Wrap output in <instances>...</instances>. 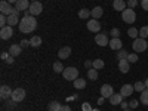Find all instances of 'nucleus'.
Here are the masks:
<instances>
[{"instance_id": "1", "label": "nucleus", "mask_w": 148, "mask_h": 111, "mask_svg": "<svg viewBox=\"0 0 148 111\" xmlns=\"http://www.w3.org/2000/svg\"><path fill=\"white\" fill-rule=\"evenodd\" d=\"M18 27H19V31H21V33H24V34H30V33H33V31L37 28V19H36L33 15H30V16H24V18L19 21Z\"/></svg>"}, {"instance_id": "2", "label": "nucleus", "mask_w": 148, "mask_h": 111, "mask_svg": "<svg viewBox=\"0 0 148 111\" xmlns=\"http://www.w3.org/2000/svg\"><path fill=\"white\" fill-rule=\"evenodd\" d=\"M62 77L65 80H70V82H74L76 79H79V70L76 67H67L64 71H62Z\"/></svg>"}, {"instance_id": "3", "label": "nucleus", "mask_w": 148, "mask_h": 111, "mask_svg": "<svg viewBox=\"0 0 148 111\" xmlns=\"http://www.w3.org/2000/svg\"><path fill=\"white\" fill-rule=\"evenodd\" d=\"M121 19L125 21L126 24H133L136 21V14H135V10L130 9V8H126L125 10L121 12Z\"/></svg>"}, {"instance_id": "4", "label": "nucleus", "mask_w": 148, "mask_h": 111, "mask_svg": "<svg viewBox=\"0 0 148 111\" xmlns=\"http://www.w3.org/2000/svg\"><path fill=\"white\" fill-rule=\"evenodd\" d=\"M132 47H133V51L136 52V53H138V52H145L147 47H148V43H147L145 39H141V37H138V39L133 40Z\"/></svg>"}, {"instance_id": "5", "label": "nucleus", "mask_w": 148, "mask_h": 111, "mask_svg": "<svg viewBox=\"0 0 148 111\" xmlns=\"http://www.w3.org/2000/svg\"><path fill=\"white\" fill-rule=\"evenodd\" d=\"M24 98H25V90L22 88H18V89H14L10 99H14L15 102H21V101H24Z\"/></svg>"}, {"instance_id": "6", "label": "nucleus", "mask_w": 148, "mask_h": 111, "mask_svg": "<svg viewBox=\"0 0 148 111\" xmlns=\"http://www.w3.org/2000/svg\"><path fill=\"white\" fill-rule=\"evenodd\" d=\"M95 43H96L98 46H108L110 40H108L107 33H98V34L95 36Z\"/></svg>"}, {"instance_id": "7", "label": "nucleus", "mask_w": 148, "mask_h": 111, "mask_svg": "<svg viewBox=\"0 0 148 111\" xmlns=\"http://www.w3.org/2000/svg\"><path fill=\"white\" fill-rule=\"evenodd\" d=\"M0 12H2L3 15L9 16V15H12V12H14V8L10 6V3L8 0H2V2H0Z\"/></svg>"}, {"instance_id": "8", "label": "nucleus", "mask_w": 148, "mask_h": 111, "mask_svg": "<svg viewBox=\"0 0 148 111\" xmlns=\"http://www.w3.org/2000/svg\"><path fill=\"white\" fill-rule=\"evenodd\" d=\"M88 30L92 31V33H99L101 31V22L98 19H89L88 21Z\"/></svg>"}, {"instance_id": "9", "label": "nucleus", "mask_w": 148, "mask_h": 111, "mask_svg": "<svg viewBox=\"0 0 148 111\" xmlns=\"http://www.w3.org/2000/svg\"><path fill=\"white\" fill-rule=\"evenodd\" d=\"M42 10H43V5L40 2H33L30 5V12H31V15L33 16H37V15H40L42 14Z\"/></svg>"}, {"instance_id": "10", "label": "nucleus", "mask_w": 148, "mask_h": 111, "mask_svg": "<svg viewBox=\"0 0 148 111\" xmlns=\"http://www.w3.org/2000/svg\"><path fill=\"white\" fill-rule=\"evenodd\" d=\"M12 36H14V30H12L10 25H6L3 28H0V37H2V40H9Z\"/></svg>"}, {"instance_id": "11", "label": "nucleus", "mask_w": 148, "mask_h": 111, "mask_svg": "<svg viewBox=\"0 0 148 111\" xmlns=\"http://www.w3.org/2000/svg\"><path fill=\"white\" fill-rule=\"evenodd\" d=\"M12 92H14V90H12L9 86L3 84L2 88H0V98H2L3 101H6V99H9V98L12 96Z\"/></svg>"}, {"instance_id": "12", "label": "nucleus", "mask_w": 148, "mask_h": 111, "mask_svg": "<svg viewBox=\"0 0 148 111\" xmlns=\"http://www.w3.org/2000/svg\"><path fill=\"white\" fill-rule=\"evenodd\" d=\"M133 92H135V88H133L132 84H123V86H121V89H120V95H121L123 98L130 96Z\"/></svg>"}, {"instance_id": "13", "label": "nucleus", "mask_w": 148, "mask_h": 111, "mask_svg": "<svg viewBox=\"0 0 148 111\" xmlns=\"http://www.w3.org/2000/svg\"><path fill=\"white\" fill-rule=\"evenodd\" d=\"M119 70H120L121 73H125V74L129 73V70H130V62L127 61V58L119 61Z\"/></svg>"}, {"instance_id": "14", "label": "nucleus", "mask_w": 148, "mask_h": 111, "mask_svg": "<svg viewBox=\"0 0 148 111\" xmlns=\"http://www.w3.org/2000/svg\"><path fill=\"white\" fill-rule=\"evenodd\" d=\"M108 46L113 49V51H120V49H123V43L120 40V37H117V39H111Z\"/></svg>"}, {"instance_id": "15", "label": "nucleus", "mask_w": 148, "mask_h": 111, "mask_svg": "<svg viewBox=\"0 0 148 111\" xmlns=\"http://www.w3.org/2000/svg\"><path fill=\"white\" fill-rule=\"evenodd\" d=\"M113 93H114L113 86H110V84H104L102 88H101V96H102V98H110Z\"/></svg>"}, {"instance_id": "16", "label": "nucleus", "mask_w": 148, "mask_h": 111, "mask_svg": "<svg viewBox=\"0 0 148 111\" xmlns=\"http://www.w3.org/2000/svg\"><path fill=\"white\" fill-rule=\"evenodd\" d=\"M71 55V47L70 46H65V47H61L59 51H58V56L61 59H67L68 56Z\"/></svg>"}, {"instance_id": "17", "label": "nucleus", "mask_w": 148, "mask_h": 111, "mask_svg": "<svg viewBox=\"0 0 148 111\" xmlns=\"http://www.w3.org/2000/svg\"><path fill=\"white\" fill-rule=\"evenodd\" d=\"M30 0H18V2L15 3V8L19 9V10H28L30 9Z\"/></svg>"}, {"instance_id": "18", "label": "nucleus", "mask_w": 148, "mask_h": 111, "mask_svg": "<svg viewBox=\"0 0 148 111\" xmlns=\"http://www.w3.org/2000/svg\"><path fill=\"white\" fill-rule=\"evenodd\" d=\"M21 51H22L21 45H10V47H9V55H10V56H19V55H21Z\"/></svg>"}, {"instance_id": "19", "label": "nucleus", "mask_w": 148, "mask_h": 111, "mask_svg": "<svg viewBox=\"0 0 148 111\" xmlns=\"http://www.w3.org/2000/svg\"><path fill=\"white\" fill-rule=\"evenodd\" d=\"M108 99H110V104L111 105H120L121 101H123V96L120 93H113V95L108 98Z\"/></svg>"}, {"instance_id": "20", "label": "nucleus", "mask_w": 148, "mask_h": 111, "mask_svg": "<svg viewBox=\"0 0 148 111\" xmlns=\"http://www.w3.org/2000/svg\"><path fill=\"white\" fill-rule=\"evenodd\" d=\"M16 24H19V14H12L8 16V25L14 27Z\"/></svg>"}, {"instance_id": "21", "label": "nucleus", "mask_w": 148, "mask_h": 111, "mask_svg": "<svg viewBox=\"0 0 148 111\" xmlns=\"http://www.w3.org/2000/svg\"><path fill=\"white\" fill-rule=\"evenodd\" d=\"M113 8H114L117 12H123V10L126 9V2H125V0H114Z\"/></svg>"}, {"instance_id": "22", "label": "nucleus", "mask_w": 148, "mask_h": 111, "mask_svg": "<svg viewBox=\"0 0 148 111\" xmlns=\"http://www.w3.org/2000/svg\"><path fill=\"white\" fill-rule=\"evenodd\" d=\"M102 14H104V9H102L101 6H95V8L92 9V18H93V19H99V18L102 16Z\"/></svg>"}, {"instance_id": "23", "label": "nucleus", "mask_w": 148, "mask_h": 111, "mask_svg": "<svg viewBox=\"0 0 148 111\" xmlns=\"http://www.w3.org/2000/svg\"><path fill=\"white\" fill-rule=\"evenodd\" d=\"M92 16V10L90 9H80L79 10V18H82V19H89Z\"/></svg>"}, {"instance_id": "24", "label": "nucleus", "mask_w": 148, "mask_h": 111, "mask_svg": "<svg viewBox=\"0 0 148 111\" xmlns=\"http://www.w3.org/2000/svg\"><path fill=\"white\" fill-rule=\"evenodd\" d=\"M73 83H74V88H76V89H84V88H86V80L82 79V77L76 79Z\"/></svg>"}, {"instance_id": "25", "label": "nucleus", "mask_w": 148, "mask_h": 111, "mask_svg": "<svg viewBox=\"0 0 148 111\" xmlns=\"http://www.w3.org/2000/svg\"><path fill=\"white\" fill-rule=\"evenodd\" d=\"M42 45V37H39V36H33L31 39H30V46H33V47H39Z\"/></svg>"}, {"instance_id": "26", "label": "nucleus", "mask_w": 148, "mask_h": 111, "mask_svg": "<svg viewBox=\"0 0 148 111\" xmlns=\"http://www.w3.org/2000/svg\"><path fill=\"white\" fill-rule=\"evenodd\" d=\"M61 107H62V104H59L58 101H52L51 104L47 105V110H49V111H59Z\"/></svg>"}, {"instance_id": "27", "label": "nucleus", "mask_w": 148, "mask_h": 111, "mask_svg": "<svg viewBox=\"0 0 148 111\" xmlns=\"http://www.w3.org/2000/svg\"><path fill=\"white\" fill-rule=\"evenodd\" d=\"M133 88H135V92H144L145 89H147V86H145V83L144 82H136V83H135L133 84Z\"/></svg>"}, {"instance_id": "28", "label": "nucleus", "mask_w": 148, "mask_h": 111, "mask_svg": "<svg viewBox=\"0 0 148 111\" xmlns=\"http://www.w3.org/2000/svg\"><path fill=\"white\" fill-rule=\"evenodd\" d=\"M88 77H89L90 80H96V79H98V70L89 68V70H88Z\"/></svg>"}, {"instance_id": "29", "label": "nucleus", "mask_w": 148, "mask_h": 111, "mask_svg": "<svg viewBox=\"0 0 148 111\" xmlns=\"http://www.w3.org/2000/svg\"><path fill=\"white\" fill-rule=\"evenodd\" d=\"M127 34H129V37H132V39H138L139 37V31L136 28H133V27L127 30Z\"/></svg>"}, {"instance_id": "30", "label": "nucleus", "mask_w": 148, "mask_h": 111, "mask_svg": "<svg viewBox=\"0 0 148 111\" xmlns=\"http://www.w3.org/2000/svg\"><path fill=\"white\" fill-rule=\"evenodd\" d=\"M141 104L148 105V89H145L144 92H141Z\"/></svg>"}, {"instance_id": "31", "label": "nucleus", "mask_w": 148, "mask_h": 111, "mask_svg": "<svg viewBox=\"0 0 148 111\" xmlns=\"http://www.w3.org/2000/svg\"><path fill=\"white\" fill-rule=\"evenodd\" d=\"M64 70H65V67L62 65V62H59V61H58V62L53 64V71L55 73H62Z\"/></svg>"}, {"instance_id": "32", "label": "nucleus", "mask_w": 148, "mask_h": 111, "mask_svg": "<svg viewBox=\"0 0 148 111\" xmlns=\"http://www.w3.org/2000/svg\"><path fill=\"white\" fill-rule=\"evenodd\" d=\"M93 68L95 70H102L104 68V61L102 59H95L93 61Z\"/></svg>"}, {"instance_id": "33", "label": "nucleus", "mask_w": 148, "mask_h": 111, "mask_svg": "<svg viewBox=\"0 0 148 111\" xmlns=\"http://www.w3.org/2000/svg\"><path fill=\"white\" fill-rule=\"evenodd\" d=\"M127 55H129V53L125 51V49H120V51H117V55H116V56H117V59L120 61V59H125V58H127Z\"/></svg>"}, {"instance_id": "34", "label": "nucleus", "mask_w": 148, "mask_h": 111, "mask_svg": "<svg viewBox=\"0 0 148 111\" xmlns=\"http://www.w3.org/2000/svg\"><path fill=\"white\" fill-rule=\"evenodd\" d=\"M139 37L141 39H147L148 37V25H145V27H142L139 30Z\"/></svg>"}, {"instance_id": "35", "label": "nucleus", "mask_w": 148, "mask_h": 111, "mask_svg": "<svg viewBox=\"0 0 148 111\" xmlns=\"http://www.w3.org/2000/svg\"><path fill=\"white\" fill-rule=\"evenodd\" d=\"M127 61H129L130 64L138 62V55H136V52H135V53H129V55H127Z\"/></svg>"}, {"instance_id": "36", "label": "nucleus", "mask_w": 148, "mask_h": 111, "mask_svg": "<svg viewBox=\"0 0 148 111\" xmlns=\"http://www.w3.org/2000/svg\"><path fill=\"white\" fill-rule=\"evenodd\" d=\"M6 25H8V16L2 14V15H0V27L3 28V27H6Z\"/></svg>"}, {"instance_id": "37", "label": "nucleus", "mask_w": 148, "mask_h": 111, "mask_svg": "<svg viewBox=\"0 0 148 111\" xmlns=\"http://www.w3.org/2000/svg\"><path fill=\"white\" fill-rule=\"evenodd\" d=\"M110 34H111L113 39H117V37H120V30L119 28H113V30L110 31Z\"/></svg>"}, {"instance_id": "38", "label": "nucleus", "mask_w": 148, "mask_h": 111, "mask_svg": "<svg viewBox=\"0 0 148 111\" xmlns=\"http://www.w3.org/2000/svg\"><path fill=\"white\" fill-rule=\"evenodd\" d=\"M136 5H138V0H127V8L133 9V8H136Z\"/></svg>"}, {"instance_id": "39", "label": "nucleus", "mask_w": 148, "mask_h": 111, "mask_svg": "<svg viewBox=\"0 0 148 111\" xmlns=\"http://www.w3.org/2000/svg\"><path fill=\"white\" fill-rule=\"evenodd\" d=\"M15 104H16V102H15L14 99H10V101L8 99V102H6V108H9V110H12V108H15Z\"/></svg>"}, {"instance_id": "40", "label": "nucleus", "mask_w": 148, "mask_h": 111, "mask_svg": "<svg viewBox=\"0 0 148 111\" xmlns=\"http://www.w3.org/2000/svg\"><path fill=\"white\" fill-rule=\"evenodd\" d=\"M82 110H83V111H92V105H90L89 102H84V104L82 105Z\"/></svg>"}, {"instance_id": "41", "label": "nucleus", "mask_w": 148, "mask_h": 111, "mask_svg": "<svg viewBox=\"0 0 148 111\" xmlns=\"http://www.w3.org/2000/svg\"><path fill=\"white\" fill-rule=\"evenodd\" d=\"M138 104H139V102H138L136 99H133V101H130V102H129V108H136V107H138Z\"/></svg>"}, {"instance_id": "42", "label": "nucleus", "mask_w": 148, "mask_h": 111, "mask_svg": "<svg viewBox=\"0 0 148 111\" xmlns=\"http://www.w3.org/2000/svg\"><path fill=\"white\" fill-rule=\"evenodd\" d=\"M141 6L144 10H148V0H141Z\"/></svg>"}, {"instance_id": "43", "label": "nucleus", "mask_w": 148, "mask_h": 111, "mask_svg": "<svg viewBox=\"0 0 148 111\" xmlns=\"http://www.w3.org/2000/svg\"><path fill=\"white\" fill-rule=\"evenodd\" d=\"M21 47H27V46H30V40H25V39H24V40H21Z\"/></svg>"}, {"instance_id": "44", "label": "nucleus", "mask_w": 148, "mask_h": 111, "mask_svg": "<svg viewBox=\"0 0 148 111\" xmlns=\"http://www.w3.org/2000/svg\"><path fill=\"white\" fill-rule=\"evenodd\" d=\"M120 107H121L123 110H127V108H129V104H127L126 101H121V104H120Z\"/></svg>"}, {"instance_id": "45", "label": "nucleus", "mask_w": 148, "mask_h": 111, "mask_svg": "<svg viewBox=\"0 0 148 111\" xmlns=\"http://www.w3.org/2000/svg\"><path fill=\"white\" fill-rule=\"evenodd\" d=\"M0 58H2L3 61H6V59L9 58V53H8V52H2V55H0Z\"/></svg>"}, {"instance_id": "46", "label": "nucleus", "mask_w": 148, "mask_h": 111, "mask_svg": "<svg viewBox=\"0 0 148 111\" xmlns=\"http://www.w3.org/2000/svg\"><path fill=\"white\" fill-rule=\"evenodd\" d=\"M84 67H86V68H90V67H93V62H92V61H86Z\"/></svg>"}, {"instance_id": "47", "label": "nucleus", "mask_w": 148, "mask_h": 111, "mask_svg": "<svg viewBox=\"0 0 148 111\" xmlns=\"http://www.w3.org/2000/svg\"><path fill=\"white\" fill-rule=\"evenodd\" d=\"M59 111H71V108H70V105H62Z\"/></svg>"}, {"instance_id": "48", "label": "nucleus", "mask_w": 148, "mask_h": 111, "mask_svg": "<svg viewBox=\"0 0 148 111\" xmlns=\"http://www.w3.org/2000/svg\"><path fill=\"white\" fill-rule=\"evenodd\" d=\"M6 62H8V64H14V56H9V58L6 59Z\"/></svg>"}, {"instance_id": "49", "label": "nucleus", "mask_w": 148, "mask_h": 111, "mask_svg": "<svg viewBox=\"0 0 148 111\" xmlns=\"http://www.w3.org/2000/svg\"><path fill=\"white\" fill-rule=\"evenodd\" d=\"M104 99H105V98H102V96H101V98H99V101H98V104H102V102H104Z\"/></svg>"}, {"instance_id": "50", "label": "nucleus", "mask_w": 148, "mask_h": 111, "mask_svg": "<svg viewBox=\"0 0 148 111\" xmlns=\"http://www.w3.org/2000/svg\"><path fill=\"white\" fill-rule=\"evenodd\" d=\"M8 2H9V3H16L18 0H8Z\"/></svg>"}, {"instance_id": "51", "label": "nucleus", "mask_w": 148, "mask_h": 111, "mask_svg": "<svg viewBox=\"0 0 148 111\" xmlns=\"http://www.w3.org/2000/svg\"><path fill=\"white\" fill-rule=\"evenodd\" d=\"M144 83H145V86H147V89H148V79H147V80H145Z\"/></svg>"}, {"instance_id": "52", "label": "nucleus", "mask_w": 148, "mask_h": 111, "mask_svg": "<svg viewBox=\"0 0 148 111\" xmlns=\"http://www.w3.org/2000/svg\"><path fill=\"white\" fill-rule=\"evenodd\" d=\"M123 111H132V110H130V108H127V110H123Z\"/></svg>"}, {"instance_id": "53", "label": "nucleus", "mask_w": 148, "mask_h": 111, "mask_svg": "<svg viewBox=\"0 0 148 111\" xmlns=\"http://www.w3.org/2000/svg\"><path fill=\"white\" fill-rule=\"evenodd\" d=\"M33 2H39V0H31V3H33Z\"/></svg>"}]
</instances>
